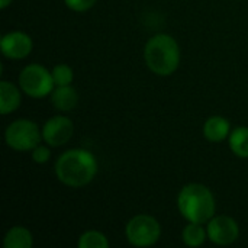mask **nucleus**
<instances>
[{
	"label": "nucleus",
	"instance_id": "423d86ee",
	"mask_svg": "<svg viewBox=\"0 0 248 248\" xmlns=\"http://www.w3.org/2000/svg\"><path fill=\"white\" fill-rule=\"evenodd\" d=\"M41 141L42 131L31 119H16L4 129V142L15 151H32Z\"/></svg>",
	"mask_w": 248,
	"mask_h": 248
},
{
	"label": "nucleus",
	"instance_id": "dca6fc26",
	"mask_svg": "<svg viewBox=\"0 0 248 248\" xmlns=\"http://www.w3.org/2000/svg\"><path fill=\"white\" fill-rule=\"evenodd\" d=\"M78 248H109L110 243L108 237L97 230H89L83 232L77 240Z\"/></svg>",
	"mask_w": 248,
	"mask_h": 248
},
{
	"label": "nucleus",
	"instance_id": "f257e3e1",
	"mask_svg": "<svg viewBox=\"0 0 248 248\" xmlns=\"http://www.w3.org/2000/svg\"><path fill=\"white\" fill-rule=\"evenodd\" d=\"M96 157L84 148H71L64 151L55 161L54 173L62 185L68 187H84L90 185L97 174Z\"/></svg>",
	"mask_w": 248,
	"mask_h": 248
},
{
	"label": "nucleus",
	"instance_id": "2eb2a0df",
	"mask_svg": "<svg viewBox=\"0 0 248 248\" xmlns=\"http://www.w3.org/2000/svg\"><path fill=\"white\" fill-rule=\"evenodd\" d=\"M228 145L238 158H248V126H237L228 137Z\"/></svg>",
	"mask_w": 248,
	"mask_h": 248
},
{
	"label": "nucleus",
	"instance_id": "9d476101",
	"mask_svg": "<svg viewBox=\"0 0 248 248\" xmlns=\"http://www.w3.org/2000/svg\"><path fill=\"white\" fill-rule=\"evenodd\" d=\"M22 89L12 81H0V113L3 116L16 112L22 103Z\"/></svg>",
	"mask_w": 248,
	"mask_h": 248
},
{
	"label": "nucleus",
	"instance_id": "39448f33",
	"mask_svg": "<svg viewBox=\"0 0 248 248\" xmlns=\"http://www.w3.org/2000/svg\"><path fill=\"white\" fill-rule=\"evenodd\" d=\"M17 84L26 96L33 99H44L49 96L55 87L52 73L36 62L28 64L20 70Z\"/></svg>",
	"mask_w": 248,
	"mask_h": 248
},
{
	"label": "nucleus",
	"instance_id": "a211bd4d",
	"mask_svg": "<svg viewBox=\"0 0 248 248\" xmlns=\"http://www.w3.org/2000/svg\"><path fill=\"white\" fill-rule=\"evenodd\" d=\"M31 158L36 164H45L51 158V147L48 144H39L31 151Z\"/></svg>",
	"mask_w": 248,
	"mask_h": 248
},
{
	"label": "nucleus",
	"instance_id": "6ab92c4d",
	"mask_svg": "<svg viewBox=\"0 0 248 248\" xmlns=\"http://www.w3.org/2000/svg\"><path fill=\"white\" fill-rule=\"evenodd\" d=\"M97 0H64L65 6L73 12H87L90 10Z\"/></svg>",
	"mask_w": 248,
	"mask_h": 248
},
{
	"label": "nucleus",
	"instance_id": "f03ea898",
	"mask_svg": "<svg viewBox=\"0 0 248 248\" xmlns=\"http://www.w3.org/2000/svg\"><path fill=\"white\" fill-rule=\"evenodd\" d=\"M182 52L179 42L169 33L153 35L144 46V61L151 73L160 77L174 74L180 65Z\"/></svg>",
	"mask_w": 248,
	"mask_h": 248
},
{
	"label": "nucleus",
	"instance_id": "6e6552de",
	"mask_svg": "<svg viewBox=\"0 0 248 248\" xmlns=\"http://www.w3.org/2000/svg\"><path fill=\"white\" fill-rule=\"evenodd\" d=\"M42 131V141L48 144L51 148L65 145L73 134H74V124L68 116L55 115L51 116L41 128Z\"/></svg>",
	"mask_w": 248,
	"mask_h": 248
},
{
	"label": "nucleus",
	"instance_id": "f3484780",
	"mask_svg": "<svg viewBox=\"0 0 248 248\" xmlns=\"http://www.w3.org/2000/svg\"><path fill=\"white\" fill-rule=\"evenodd\" d=\"M52 73V78H54V83L55 86H68V84H73V80H74V71L73 68L68 65V64H57L54 65V68L51 70Z\"/></svg>",
	"mask_w": 248,
	"mask_h": 248
},
{
	"label": "nucleus",
	"instance_id": "1a4fd4ad",
	"mask_svg": "<svg viewBox=\"0 0 248 248\" xmlns=\"http://www.w3.org/2000/svg\"><path fill=\"white\" fill-rule=\"evenodd\" d=\"M33 49L32 38L23 31H10L0 39V51L9 60H23Z\"/></svg>",
	"mask_w": 248,
	"mask_h": 248
},
{
	"label": "nucleus",
	"instance_id": "4468645a",
	"mask_svg": "<svg viewBox=\"0 0 248 248\" xmlns=\"http://www.w3.org/2000/svg\"><path fill=\"white\" fill-rule=\"evenodd\" d=\"M206 240H208L206 224L187 222V225H185V228L182 230V241L187 247H202L206 243Z\"/></svg>",
	"mask_w": 248,
	"mask_h": 248
},
{
	"label": "nucleus",
	"instance_id": "aec40b11",
	"mask_svg": "<svg viewBox=\"0 0 248 248\" xmlns=\"http://www.w3.org/2000/svg\"><path fill=\"white\" fill-rule=\"evenodd\" d=\"M12 3H13V0H0V9L4 10V9H7Z\"/></svg>",
	"mask_w": 248,
	"mask_h": 248
},
{
	"label": "nucleus",
	"instance_id": "7ed1b4c3",
	"mask_svg": "<svg viewBox=\"0 0 248 248\" xmlns=\"http://www.w3.org/2000/svg\"><path fill=\"white\" fill-rule=\"evenodd\" d=\"M177 209L187 222L206 224L217 212L212 190L202 183H189L177 195Z\"/></svg>",
	"mask_w": 248,
	"mask_h": 248
},
{
	"label": "nucleus",
	"instance_id": "f8f14e48",
	"mask_svg": "<svg viewBox=\"0 0 248 248\" xmlns=\"http://www.w3.org/2000/svg\"><path fill=\"white\" fill-rule=\"evenodd\" d=\"M49 96L52 106L60 112H71L78 105V93L71 84L55 86Z\"/></svg>",
	"mask_w": 248,
	"mask_h": 248
},
{
	"label": "nucleus",
	"instance_id": "0eeeda50",
	"mask_svg": "<svg viewBox=\"0 0 248 248\" xmlns=\"http://www.w3.org/2000/svg\"><path fill=\"white\" fill-rule=\"evenodd\" d=\"M208 240L215 246H231L240 237L238 222L228 215H215L206 222Z\"/></svg>",
	"mask_w": 248,
	"mask_h": 248
},
{
	"label": "nucleus",
	"instance_id": "ddd939ff",
	"mask_svg": "<svg viewBox=\"0 0 248 248\" xmlns=\"http://www.w3.org/2000/svg\"><path fill=\"white\" fill-rule=\"evenodd\" d=\"M33 246L32 232L22 225H15L7 230L3 238L4 248H31Z\"/></svg>",
	"mask_w": 248,
	"mask_h": 248
},
{
	"label": "nucleus",
	"instance_id": "9b49d317",
	"mask_svg": "<svg viewBox=\"0 0 248 248\" xmlns=\"http://www.w3.org/2000/svg\"><path fill=\"white\" fill-rule=\"evenodd\" d=\"M231 124L225 116L221 115H214L209 116L202 128L203 137L206 141L209 142H222L225 140H228L230 134H231Z\"/></svg>",
	"mask_w": 248,
	"mask_h": 248
},
{
	"label": "nucleus",
	"instance_id": "20e7f679",
	"mask_svg": "<svg viewBox=\"0 0 248 248\" xmlns=\"http://www.w3.org/2000/svg\"><path fill=\"white\" fill-rule=\"evenodd\" d=\"M161 225L153 215L140 214L132 217L125 225L126 241L138 248H147L155 246L161 238Z\"/></svg>",
	"mask_w": 248,
	"mask_h": 248
}]
</instances>
